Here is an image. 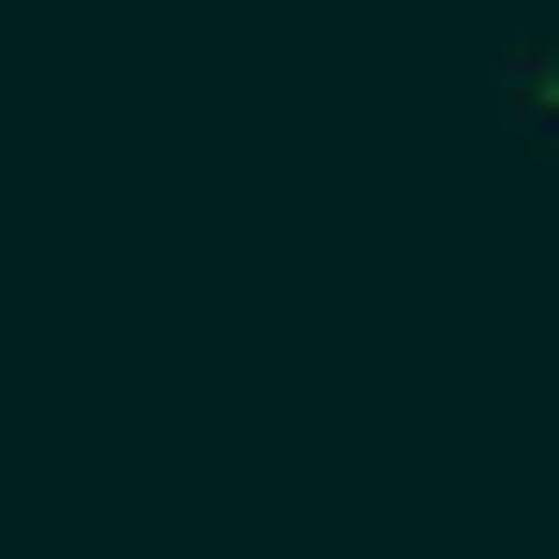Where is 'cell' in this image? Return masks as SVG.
Listing matches in <instances>:
<instances>
[{
	"mask_svg": "<svg viewBox=\"0 0 559 559\" xmlns=\"http://www.w3.org/2000/svg\"><path fill=\"white\" fill-rule=\"evenodd\" d=\"M486 133H501L515 163H545V177H559V29H531V45L486 59Z\"/></svg>",
	"mask_w": 559,
	"mask_h": 559,
	"instance_id": "cell-1",
	"label": "cell"
}]
</instances>
